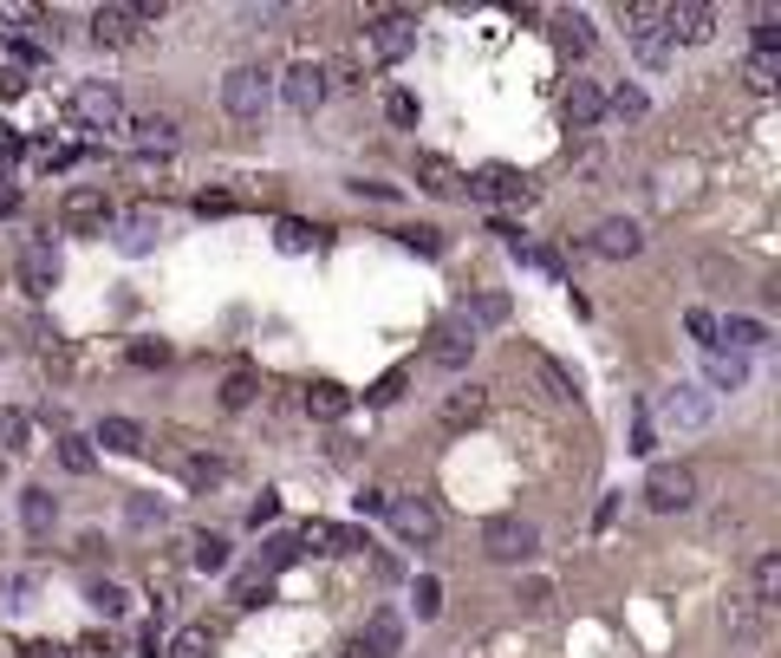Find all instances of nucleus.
I'll return each mask as SVG.
<instances>
[{"mask_svg":"<svg viewBox=\"0 0 781 658\" xmlns=\"http://www.w3.org/2000/svg\"><path fill=\"white\" fill-rule=\"evenodd\" d=\"M143 658H163V646H156V626H150V639H143Z\"/></svg>","mask_w":781,"mask_h":658,"instance_id":"nucleus-62","label":"nucleus"},{"mask_svg":"<svg viewBox=\"0 0 781 658\" xmlns=\"http://www.w3.org/2000/svg\"><path fill=\"white\" fill-rule=\"evenodd\" d=\"M358 646H365L371 658H391V652H404V619H398L391 606H378V613H371V619L358 626Z\"/></svg>","mask_w":781,"mask_h":658,"instance_id":"nucleus-18","label":"nucleus"},{"mask_svg":"<svg viewBox=\"0 0 781 658\" xmlns=\"http://www.w3.org/2000/svg\"><path fill=\"white\" fill-rule=\"evenodd\" d=\"M417 190H424V196H443V203H449V196H463V170H456L449 157L424 150V157H417Z\"/></svg>","mask_w":781,"mask_h":658,"instance_id":"nucleus-22","label":"nucleus"},{"mask_svg":"<svg viewBox=\"0 0 781 658\" xmlns=\"http://www.w3.org/2000/svg\"><path fill=\"white\" fill-rule=\"evenodd\" d=\"M411 46H417V13L391 7V13H378V20H365V53H371L378 66H398Z\"/></svg>","mask_w":781,"mask_h":658,"instance_id":"nucleus-6","label":"nucleus"},{"mask_svg":"<svg viewBox=\"0 0 781 658\" xmlns=\"http://www.w3.org/2000/svg\"><path fill=\"white\" fill-rule=\"evenodd\" d=\"M514 600H521V606H528V613H541V606H547V600H554V581H541V574H528V581L514 586Z\"/></svg>","mask_w":781,"mask_h":658,"instance_id":"nucleus-52","label":"nucleus"},{"mask_svg":"<svg viewBox=\"0 0 781 658\" xmlns=\"http://www.w3.org/2000/svg\"><path fill=\"white\" fill-rule=\"evenodd\" d=\"M742 85H749V91H775L781 85V53H749V60H742Z\"/></svg>","mask_w":781,"mask_h":658,"instance_id":"nucleus-37","label":"nucleus"},{"mask_svg":"<svg viewBox=\"0 0 781 658\" xmlns=\"http://www.w3.org/2000/svg\"><path fill=\"white\" fill-rule=\"evenodd\" d=\"M293 541L313 548V554H365V548H371V535H365V528H346V521H306Z\"/></svg>","mask_w":781,"mask_h":658,"instance_id":"nucleus-12","label":"nucleus"},{"mask_svg":"<svg viewBox=\"0 0 781 658\" xmlns=\"http://www.w3.org/2000/svg\"><path fill=\"white\" fill-rule=\"evenodd\" d=\"M352 196H371V203H391V196H398V183H378V176H358V183H352Z\"/></svg>","mask_w":781,"mask_h":658,"instance_id":"nucleus-58","label":"nucleus"},{"mask_svg":"<svg viewBox=\"0 0 781 658\" xmlns=\"http://www.w3.org/2000/svg\"><path fill=\"white\" fill-rule=\"evenodd\" d=\"M163 503H156V496H131V503H124V521H131V528H163Z\"/></svg>","mask_w":781,"mask_h":658,"instance_id":"nucleus-44","label":"nucleus"},{"mask_svg":"<svg viewBox=\"0 0 781 658\" xmlns=\"http://www.w3.org/2000/svg\"><path fill=\"white\" fill-rule=\"evenodd\" d=\"M26 91V73L20 66H0V98H20Z\"/></svg>","mask_w":781,"mask_h":658,"instance_id":"nucleus-60","label":"nucleus"},{"mask_svg":"<svg viewBox=\"0 0 781 658\" xmlns=\"http://www.w3.org/2000/svg\"><path fill=\"white\" fill-rule=\"evenodd\" d=\"M189 561H196V574H221L228 568V535H215V528L189 535Z\"/></svg>","mask_w":781,"mask_h":658,"instance_id":"nucleus-32","label":"nucleus"},{"mask_svg":"<svg viewBox=\"0 0 781 658\" xmlns=\"http://www.w3.org/2000/svg\"><path fill=\"white\" fill-rule=\"evenodd\" d=\"M411 606H417V619H436V613H443V586L424 574V581L411 586Z\"/></svg>","mask_w":781,"mask_h":658,"instance_id":"nucleus-51","label":"nucleus"},{"mask_svg":"<svg viewBox=\"0 0 781 658\" xmlns=\"http://www.w3.org/2000/svg\"><path fill=\"white\" fill-rule=\"evenodd\" d=\"M398 241H404L411 255H443V228H430V222H417V228H398Z\"/></svg>","mask_w":781,"mask_h":658,"instance_id":"nucleus-43","label":"nucleus"},{"mask_svg":"<svg viewBox=\"0 0 781 658\" xmlns=\"http://www.w3.org/2000/svg\"><path fill=\"white\" fill-rule=\"evenodd\" d=\"M268 105H274V73H268V66H235V73L221 78V111H228V118L261 125Z\"/></svg>","mask_w":781,"mask_h":658,"instance_id":"nucleus-2","label":"nucleus"},{"mask_svg":"<svg viewBox=\"0 0 781 658\" xmlns=\"http://www.w3.org/2000/svg\"><path fill=\"white\" fill-rule=\"evenodd\" d=\"M501 320H508V293H469V300H463V320H456V326H469V333H489V326H501Z\"/></svg>","mask_w":781,"mask_h":658,"instance_id":"nucleus-27","label":"nucleus"},{"mask_svg":"<svg viewBox=\"0 0 781 658\" xmlns=\"http://www.w3.org/2000/svg\"><path fill=\"white\" fill-rule=\"evenodd\" d=\"M639 248H644V228L632 216H606L593 228V255H599V261H632Z\"/></svg>","mask_w":781,"mask_h":658,"instance_id":"nucleus-14","label":"nucleus"},{"mask_svg":"<svg viewBox=\"0 0 781 658\" xmlns=\"http://www.w3.org/2000/svg\"><path fill=\"white\" fill-rule=\"evenodd\" d=\"M599 118H606V91H599L593 78H573L567 85V125L573 131H593Z\"/></svg>","mask_w":781,"mask_h":658,"instance_id":"nucleus-24","label":"nucleus"},{"mask_svg":"<svg viewBox=\"0 0 781 658\" xmlns=\"http://www.w3.org/2000/svg\"><path fill=\"white\" fill-rule=\"evenodd\" d=\"M91 443H105V450H118V456H143V450H150V438H143L138 418H105Z\"/></svg>","mask_w":781,"mask_h":658,"instance_id":"nucleus-28","label":"nucleus"},{"mask_svg":"<svg viewBox=\"0 0 781 658\" xmlns=\"http://www.w3.org/2000/svg\"><path fill=\"white\" fill-rule=\"evenodd\" d=\"M404 385H411V371L391 366L384 378H378V385H371V391H365V398H371V404H398V398H404Z\"/></svg>","mask_w":781,"mask_h":658,"instance_id":"nucleus-47","label":"nucleus"},{"mask_svg":"<svg viewBox=\"0 0 781 658\" xmlns=\"http://www.w3.org/2000/svg\"><path fill=\"white\" fill-rule=\"evenodd\" d=\"M118 131H131L138 150H176V118H170V111H138V118H124Z\"/></svg>","mask_w":781,"mask_h":658,"instance_id":"nucleus-20","label":"nucleus"},{"mask_svg":"<svg viewBox=\"0 0 781 658\" xmlns=\"http://www.w3.org/2000/svg\"><path fill=\"white\" fill-rule=\"evenodd\" d=\"M138 33H143L138 0H131V7H124V0H111V7H98V13H91V40H98V46H131Z\"/></svg>","mask_w":781,"mask_h":658,"instance_id":"nucleus-16","label":"nucleus"},{"mask_svg":"<svg viewBox=\"0 0 781 658\" xmlns=\"http://www.w3.org/2000/svg\"><path fill=\"white\" fill-rule=\"evenodd\" d=\"M651 418V431H711V418H716V398L704 391V385H664L658 391V404L644 411Z\"/></svg>","mask_w":781,"mask_h":658,"instance_id":"nucleus-1","label":"nucleus"},{"mask_svg":"<svg viewBox=\"0 0 781 658\" xmlns=\"http://www.w3.org/2000/svg\"><path fill=\"white\" fill-rule=\"evenodd\" d=\"M339 658H371V652H365V646H358V639H346V652H339Z\"/></svg>","mask_w":781,"mask_h":658,"instance_id":"nucleus-63","label":"nucleus"},{"mask_svg":"<svg viewBox=\"0 0 781 658\" xmlns=\"http://www.w3.org/2000/svg\"><path fill=\"white\" fill-rule=\"evenodd\" d=\"M20 658H72V646H59V639H26Z\"/></svg>","mask_w":781,"mask_h":658,"instance_id":"nucleus-59","label":"nucleus"},{"mask_svg":"<svg viewBox=\"0 0 781 658\" xmlns=\"http://www.w3.org/2000/svg\"><path fill=\"white\" fill-rule=\"evenodd\" d=\"M684 326H691V339H697L704 353H716V313H704V306H697V313H691Z\"/></svg>","mask_w":781,"mask_h":658,"instance_id":"nucleus-54","label":"nucleus"},{"mask_svg":"<svg viewBox=\"0 0 781 658\" xmlns=\"http://www.w3.org/2000/svg\"><path fill=\"white\" fill-rule=\"evenodd\" d=\"M293 561H300V541H293V535H268V541H261V581L286 574Z\"/></svg>","mask_w":781,"mask_h":658,"instance_id":"nucleus-35","label":"nucleus"},{"mask_svg":"<svg viewBox=\"0 0 781 658\" xmlns=\"http://www.w3.org/2000/svg\"><path fill=\"white\" fill-rule=\"evenodd\" d=\"M482 411H489V391H482V385H463V391H449V398L436 404L443 431H469V424H482Z\"/></svg>","mask_w":781,"mask_h":658,"instance_id":"nucleus-19","label":"nucleus"},{"mask_svg":"<svg viewBox=\"0 0 781 658\" xmlns=\"http://www.w3.org/2000/svg\"><path fill=\"white\" fill-rule=\"evenodd\" d=\"M281 98H286V111H300V118H313V111L326 105V73H319L313 60H300V66H286V78H281Z\"/></svg>","mask_w":781,"mask_h":658,"instance_id":"nucleus-13","label":"nucleus"},{"mask_svg":"<svg viewBox=\"0 0 781 658\" xmlns=\"http://www.w3.org/2000/svg\"><path fill=\"white\" fill-rule=\"evenodd\" d=\"M749 581H756V593H749L756 606H775V600H781V554H775V548L756 554V574H749Z\"/></svg>","mask_w":781,"mask_h":658,"instance_id":"nucleus-33","label":"nucleus"},{"mask_svg":"<svg viewBox=\"0 0 781 658\" xmlns=\"http://www.w3.org/2000/svg\"><path fill=\"white\" fill-rule=\"evenodd\" d=\"M0 450H7V456L26 450V411H13V404H0Z\"/></svg>","mask_w":781,"mask_h":658,"instance_id":"nucleus-42","label":"nucleus"},{"mask_svg":"<svg viewBox=\"0 0 781 658\" xmlns=\"http://www.w3.org/2000/svg\"><path fill=\"white\" fill-rule=\"evenodd\" d=\"M384 118H391L398 131H411V125L424 118V105H417V91H384Z\"/></svg>","mask_w":781,"mask_h":658,"instance_id":"nucleus-40","label":"nucleus"},{"mask_svg":"<svg viewBox=\"0 0 781 658\" xmlns=\"http://www.w3.org/2000/svg\"><path fill=\"white\" fill-rule=\"evenodd\" d=\"M756 53H781V13L756 7Z\"/></svg>","mask_w":781,"mask_h":658,"instance_id":"nucleus-45","label":"nucleus"},{"mask_svg":"<svg viewBox=\"0 0 781 658\" xmlns=\"http://www.w3.org/2000/svg\"><path fill=\"white\" fill-rule=\"evenodd\" d=\"M78 652H85V658H111V639H98V633H91V639H85Z\"/></svg>","mask_w":781,"mask_h":658,"instance_id":"nucleus-61","label":"nucleus"},{"mask_svg":"<svg viewBox=\"0 0 781 658\" xmlns=\"http://www.w3.org/2000/svg\"><path fill=\"white\" fill-rule=\"evenodd\" d=\"M118 228H124V235H118V248H124V255H150V248H156V235H163V216H156L150 203H138V209L118 222Z\"/></svg>","mask_w":781,"mask_h":658,"instance_id":"nucleus-25","label":"nucleus"},{"mask_svg":"<svg viewBox=\"0 0 781 658\" xmlns=\"http://www.w3.org/2000/svg\"><path fill=\"white\" fill-rule=\"evenodd\" d=\"M254 398H261V371H228V385H221V411H248V404H254Z\"/></svg>","mask_w":781,"mask_h":658,"instance_id":"nucleus-36","label":"nucleus"},{"mask_svg":"<svg viewBox=\"0 0 781 658\" xmlns=\"http://www.w3.org/2000/svg\"><path fill=\"white\" fill-rule=\"evenodd\" d=\"M554 46H561L567 60H586V53H593V20H586V13H561V20H554Z\"/></svg>","mask_w":781,"mask_h":658,"instance_id":"nucleus-31","label":"nucleus"},{"mask_svg":"<svg viewBox=\"0 0 781 658\" xmlns=\"http://www.w3.org/2000/svg\"><path fill=\"white\" fill-rule=\"evenodd\" d=\"M72 118H78L85 131H118L131 111H124V91H118L111 78H85V85L72 91Z\"/></svg>","mask_w":781,"mask_h":658,"instance_id":"nucleus-7","label":"nucleus"},{"mask_svg":"<svg viewBox=\"0 0 781 658\" xmlns=\"http://www.w3.org/2000/svg\"><path fill=\"white\" fill-rule=\"evenodd\" d=\"M606 111H612L619 125H632V118H644V111H651V98H644L639 85H619V91L606 98Z\"/></svg>","mask_w":781,"mask_h":658,"instance_id":"nucleus-39","label":"nucleus"},{"mask_svg":"<svg viewBox=\"0 0 781 658\" xmlns=\"http://www.w3.org/2000/svg\"><path fill=\"white\" fill-rule=\"evenodd\" d=\"M235 209H241L235 190H203V196H196V216H203V222H209V216H235Z\"/></svg>","mask_w":781,"mask_h":658,"instance_id":"nucleus-48","label":"nucleus"},{"mask_svg":"<svg viewBox=\"0 0 781 658\" xmlns=\"http://www.w3.org/2000/svg\"><path fill=\"white\" fill-rule=\"evenodd\" d=\"M463 196H469V203H482V209H514V203H528V196H534V183H528L514 163H482L476 176H463Z\"/></svg>","mask_w":781,"mask_h":658,"instance_id":"nucleus-4","label":"nucleus"},{"mask_svg":"<svg viewBox=\"0 0 781 658\" xmlns=\"http://www.w3.org/2000/svg\"><path fill=\"white\" fill-rule=\"evenodd\" d=\"M85 600H91V613H105V619H124V613H131V593H124L118 581H98Z\"/></svg>","mask_w":781,"mask_h":658,"instance_id":"nucleus-38","label":"nucleus"},{"mask_svg":"<svg viewBox=\"0 0 781 658\" xmlns=\"http://www.w3.org/2000/svg\"><path fill=\"white\" fill-rule=\"evenodd\" d=\"M469 353H476V333H469V326L449 320V326L430 333V366H436V371H463V366H469Z\"/></svg>","mask_w":781,"mask_h":658,"instance_id":"nucleus-17","label":"nucleus"},{"mask_svg":"<svg viewBox=\"0 0 781 658\" xmlns=\"http://www.w3.org/2000/svg\"><path fill=\"white\" fill-rule=\"evenodd\" d=\"M632 450H639V456H651V450H658V431H651V418H644V411H632Z\"/></svg>","mask_w":781,"mask_h":658,"instance_id":"nucleus-55","label":"nucleus"},{"mask_svg":"<svg viewBox=\"0 0 781 658\" xmlns=\"http://www.w3.org/2000/svg\"><path fill=\"white\" fill-rule=\"evenodd\" d=\"M644 503L658 515H677L697 503V470L691 463H658L651 476H644Z\"/></svg>","mask_w":781,"mask_h":658,"instance_id":"nucleus-9","label":"nucleus"},{"mask_svg":"<svg viewBox=\"0 0 781 658\" xmlns=\"http://www.w3.org/2000/svg\"><path fill=\"white\" fill-rule=\"evenodd\" d=\"M319 241H326V228H313V222H300V216L274 222V248H281V255H313Z\"/></svg>","mask_w":781,"mask_h":658,"instance_id":"nucleus-29","label":"nucleus"},{"mask_svg":"<svg viewBox=\"0 0 781 658\" xmlns=\"http://www.w3.org/2000/svg\"><path fill=\"white\" fill-rule=\"evenodd\" d=\"M59 463H66L72 476H91V463H98L91 438H59Z\"/></svg>","mask_w":781,"mask_h":658,"instance_id":"nucleus-41","label":"nucleus"},{"mask_svg":"<svg viewBox=\"0 0 781 658\" xmlns=\"http://www.w3.org/2000/svg\"><path fill=\"white\" fill-rule=\"evenodd\" d=\"M346 411H352V391H346V385H333V378H313V385H306V418L339 424Z\"/></svg>","mask_w":781,"mask_h":658,"instance_id":"nucleus-23","label":"nucleus"},{"mask_svg":"<svg viewBox=\"0 0 781 658\" xmlns=\"http://www.w3.org/2000/svg\"><path fill=\"white\" fill-rule=\"evenodd\" d=\"M664 33H671V46L684 40V46H704L716 33V7L704 0H684V7H664Z\"/></svg>","mask_w":781,"mask_h":658,"instance_id":"nucleus-15","label":"nucleus"},{"mask_svg":"<svg viewBox=\"0 0 781 658\" xmlns=\"http://www.w3.org/2000/svg\"><path fill=\"white\" fill-rule=\"evenodd\" d=\"M704 378H711V385H704V391H742V385H749V359H742V353H723V346H716L711 359H704Z\"/></svg>","mask_w":781,"mask_h":658,"instance_id":"nucleus-26","label":"nucleus"},{"mask_svg":"<svg viewBox=\"0 0 781 658\" xmlns=\"http://www.w3.org/2000/svg\"><path fill=\"white\" fill-rule=\"evenodd\" d=\"M358 515H391V489H358Z\"/></svg>","mask_w":781,"mask_h":658,"instance_id":"nucleus-57","label":"nucleus"},{"mask_svg":"<svg viewBox=\"0 0 781 658\" xmlns=\"http://www.w3.org/2000/svg\"><path fill=\"white\" fill-rule=\"evenodd\" d=\"M59 228L66 235H105V228H118V203L105 196V183H72L66 196H59Z\"/></svg>","mask_w":781,"mask_h":658,"instance_id":"nucleus-3","label":"nucleus"},{"mask_svg":"<svg viewBox=\"0 0 781 658\" xmlns=\"http://www.w3.org/2000/svg\"><path fill=\"white\" fill-rule=\"evenodd\" d=\"M521 261H528V268H541L547 281H561V288H567V261H561L554 248H521Z\"/></svg>","mask_w":781,"mask_h":658,"instance_id":"nucleus-49","label":"nucleus"},{"mask_svg":"<svg viewBox=\"0 0 781 658\" xmlns=\"http://www.w3.org/2000/svg\"><path fill=\"white\" fill-rule=\"evenodd\" d=\"M391 528H398V541H411V548H430L436 535H443V515H436V503H424V496H391V515H384Z\"/></svg>","mask_w":781,"mask_h":658,"instance_id":"nucleus-10","label":"nucleus"},{"mask_svg":"<svg viewBox=\"0 0 781 658\" xmlns=\"http://www.w3.org/2000/svg\"><path fill=\"white\" fill-rule=\"evenodd\" d=\"M528 366H534V378L547 385V398H579V385H573V371L561 366V359H547V353H528Z\"/></svg>","mask_w":781,"mask_h":658,"instance_id":"nucleus-34","label":"nucleus"},{"mask_svg":"<svg viewBox=\"0 0 781 658\" xmlns=\"http://www.w3.org/2000/svg\"><path fill=\"white\" fill-rule=\"evenodd\" d=\"M20 521H26V535H33V541H46V535H53V521H59V503H53L46 489H26V496H20Z\"/></svg>","mask_w":781,"mask_h":658,"instance_id":"nucleus-30","label":"nucleus"},{"mask_svg":"<svg viewBox=\"0 0 781 658\" xmlns=\"http://www.w3.org/2000/svg\"><path fill=\"white\" fill-rule=\"evenodd\" d=\"M138 371H156V366H170V346L163 339H131V353H124Z\"/></svg>","mask_w":781,"mask_h":658,"instance_id":"nucleus-46","label":"nucleus"},{"mask_svg":"<svg viewBox=\"0 0 781 658\" xmlns=\"http://www.w3.org/2000/svg\"><path fill=\"white\" fill-rule=\"evenodd\" d=\"M619 20H626V40H632V53H639L644 66L658 73V66L671 60V33H664V7H644V0H632V7H619Z\"/></svg>","mask_w":781,"mask_h":658,"instance_id":"nucleus-8","label":"nucleus"},{"mask_svg":"<svg viewBox=\"0 0 781 658\" xmlns=\"http://www.w3.org/2000/svg\"><path fill=\"white\" fill-rule=\"evenodd\" d=\"M534 548H541V528H534L528 515H489V521H482V554L501 561V568H521Z\"/></svg>","mask_w":781,"mask_h":658,"instance_id":"nucleus-5","label":"nucleus"},{"mask_svg":"<svg viewBox=\"0 0 781 658\" xmlns=\"http://www.w3.org/2000/svg\"><path fill=\"white\" fill-rule=\"evenodd\" d=\"M170 658H209V633H203V626H183V633L170 639Z\"/></svg>","mask_w":781,"mask_h":658,"instance_id":"nucleus-50","label":"nucleus"},{"mask_svg":"<svg viewBox=\"0 0 781 658\" xmlns=\"http://www.w3.org/2000/svg\"><path fill=\"white\" fill-rule=\"evenodd\" d=\"M59 274L66 268H59V248L53 241H26L20 248V288L33 293V300H46V293L59 288Z\"/></svg>","mask_w":781,"mask_h":658,"instance_id":"nucleus-11","label":"nucleus"},{"mask_svg":"<svg viewBox=\"0 0 781 658\" xmlns=\"http://www.w3.org/2000/svg\"><path fill=\"white\" fill-rule=\"evenodd\" d=\"M183 476L203 489V483H221V476H228V463H215V456H189V463H183Z\"/></svg>","mask_w":781,"mask_h":658,"instance_id":"nucleus-53","label":"nucleus"},{"mask_svg":"<svg viewBox=\"0 0 781 658\" xmlns=\"http://www.w3.org/2000/svg\"><path fill=\"white\" fill-rule=\"evenodd\" d=\"M729 339V353H756V346H769V320H756V313H729V320H716V346Z\"/></svg>","mask_w":781,"mask_h":658,"instance_id":"nucleus-21","label":"nucleus"},{"mask_svg":"<svg viewBox=\"0 0 781 658\" xmlns=\"http://www.w3.org/2000/svg\"><path fill=\"white\" fill-rule=\"evenodd\" d=\"M274 515H281V496H274V489H261V496H254V509H248V521H254V528H268Z\"/></svg>","mask_w":781,"mask_h":658,"instance_id":"nucleus-56","label":"nucleus"}]
</instances>
